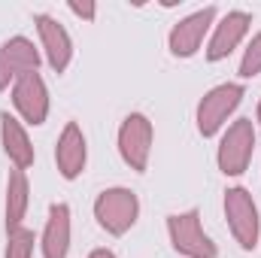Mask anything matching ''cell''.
Here are the masks:
<instances>
[{"instance_id": "6da1fadb", "label": "cell", "mask_w": 261, "mask_h": 258, "mask_svg": "<svg viewBox=\"0 0 261 258\" xmlns=\"http://www.w3.org/2000/svg\"><path fill=\"white\" fill-rule=\"evenodd\" d=\"M137 216H140V200L130 189H107L94 200V219L113 237L128 234L137 222Z\"/></svg>"}, {"instance_id": "7a4b0ae2", "label": "cell", "mask_w": 261, "mask_h": 258, "mask_svg": "<svg viewBox=\"0 0 261 258\" xmlns=\"http://www.w3.org/2000/svg\"><path fill=\"white\" fill-rule=\"evenodd\" d=\"M225 219L228 228L234 234V240L240 243V249L252 252L258 246V234H261V219H258V207L252 200V194L246 189H228L225 192Z\"/></svg>"}, {"instance_id": "3957f363", "label": "cell", "mask_w": 261, "mask_h": 258, "mask_svg": "<svg viewBox=\"0 0 261 258\" xmlns=\"http://www.w3.org/2000/svg\"><path fill=\"white\" fill-rule=\"evenodd\" d=\"M255 125L252 119H237L231 128L225 131L222 143H219V152H216V161H219V170L225 176H240L249 161H252V152H255Z\"/></svg>"}, {"instance_id": "277c9868", "label": "cell", "mask_w": 261, "mask_h": 258, "mask_svg": "<svg viewBox=\"0 0 261 258\" xmlns=\"http://www.w3.org/2000/svg\"><path fill=\"white\" fill-rule=\"evenodd\" d=\"M167 234H170L173 249L189 258H216L219 255L216 243L206 237V231L200 225V213L197 210H186V213L167 216Z\"/></svg>"}, {"instance_id": "5b68a950", "label": "cell", "mask_w": 261, "mask_h": 258, "mask_svg": "<svg viewBox=\"0 0 261 258\" xmlns=\"http://www.w3.org/2000/svg\"><path fill=\"white\" fill-rule=\"evenodd\" d=\"M240 100H243V85H237V82H225V85L210 88L197 104V131H200V137L219 134V128L228 122V116L240 107Z\"/></svg>"}, {"instance_id": "8992f818", "label": "cell", "mask_w": 261, "mask_h": 258, "mask_svg": "<svg viewBox=\"0 0 261 258\" xmlns=\"http://www.w3.org/2000/svg\"><path fill=\"white\" fill-rule=\"evenodd\" d=\"M119 152L130 170L143 173L152 155V122L143 113H130L119 128Z\"/></svg>"}, {"instance_id": "52a82bcc", "label": "cell", "mask_w": 261, "mask_h": 258, "mask_svg": "<svg viewBox=\"0 0 261 258\" xmlns=\"http://www.w3.org/2000/svg\"><path fill=\"white\" fill-rule=\"evenodd\" d=\"M40 67V52L28 37H12L0 46V91L15 85L21 76L37 73Z\"/></svg>"}, {"instance_id": "ba28073f", "label": "cell", "mask_w": 261, "mask_h": 258, "mask_svg": "<svg viewBox=\"0 0 261 258\" xmlns=\"http://www.w3.org/2000/svg\"><path fill=\"white\" fill-rule=\"evenodd\" d=\"M213 21H216V6H203V9H197L192 15H186L182 21H176L173 31H170V37H167L170 52L176 58H192L200 49L206 31L213 28Z\"/></svg>"}, {"instance_id": "9c48e42d", "label": "cell", "mask_w": 261, "mask_h": 258, "mask_svg": "<svg viewBox=\"0 0 261 258\" xmlns=\"http://www.w3.org/2000/svg\"><path fill=\"white\" fill-rule=\"evenodd\" d=\"M12 104L28 125H43L49 116V88L40 73H28L12 85Z\"/></svg>"}, {"instance_id": "30bf717a", "label": "cell", "mask_w": 261, "mask_h": 258, "mask_svg": "<svg viewBox=\"0 0 261 258\" xmlns=\"http://www.w3.org/2000/svg\"><path fill=\"white\" fill-rule=\"evenodd\" d=\"M34 24H37V34H40V43H43V52H46V61L55 73H64L70 67L73 58V43H70V34L64 31V24L46 12L34 15Z\"/></svg>"}, {"instance_id": "8fae6325", "label": "cell", "mask_w": 261, "mask_h": 258, "mask_svg": "<svg viewBox=\"0 0 261 258\" xmlns=\"http://www.w3.org/2000/svg\"><path fill=\"white\" fill-rule=\"evenodd\" d=\"M249 24H252L249 12H243V9H231V12L213 28L210 46H206V58H210V61H222V58H228V55L243 43Z\"/></svg>"}, {"instance_id": "7c38bea8", "label": "cell", "mask_w": 261, "mask_h": 258, "mask_svg": "<svg viewBox=\"0 0 261 258\" xmlns=\"http://www.w3.org/2000/svg\"><path fill=\"white\" fill-rule=\"evenodd\" d=\"M85 161H88V146H85V134L76 122H67L61 137H58V146H55V164H58V173L64 179H76L82 170H85Z\"/></svg>"}, {"instance_id": "4fadbf2b", "label": "cell", "mask_w": 261, "mask_h": 258, "mask_svg": "<svg viewBox=\"0 0 261 258\" xmlns=\"http://www.w3.org/2000/svg\"><path fill=\"white\" fill-rule=\"evenodd\" d=\"M0 140H3V152L12 161L15 170H28L34 164V146L28 140V131L21 128V122L9 113H0Z\"/></svg>"}, {"instance_id": "5bb4252c", "label": "cell", "mask_w": 261, "mask_h": 258, "mask_svg": "<svg viewBox=\"0 0 261 258\" xmlns=\"http://www.w3.org/2000/svg\"><path fill=\"white\" fill-rule=\"evenodd\" d=\"M70 252V207L52 203L43 231V258H67Z\"/></svg>"}, {"instance_id": "9a60e30c", "label": "cell", "mask_w": 261, "mask_h": 258, "mask_svg": "<svg viewBox=\"0 0 261 258\" xmlns=\"http://www.w3.org/2000/svg\"><path fill=\"white\" fill-rule=\"evenodd\" d=\"M28 200H31V186H28V176L24 170H9V179H6V231H15L21 228L24 222V213H28Z\"/></svg>"}, {"instance_id": "2e32d148", "label": "cell", "mask_w": 261, "mask_h": 258, "mask_svg": "<svg viewBox=\"0 0 261 258\" xmlns=\"http://www.w3.org/2000/svg\"><path fill=\"white\" fill-rule=\"evenodd\" d=\"M34 255V231L31 228H15L6 231V252L3 258H31Z\"/></svg>"}, {"instance_id": "e0dca14e", "label": "cell", "mask_w": 261, "mask_h": 258, "mask_svg": "<svg viewBox=\"0 0 261 258\" xmlns=\"http://www.w3.org/2000/svg\"><path fill=\"white\" fill-rule=\"evenodd\" d=\"M261 73V31L249 40L246 52H243V61H240V76L243 79H252Z\"/></svg>"}, {"instance_id": "ac0fdd59", "label": "cell", "mask_w": 261, "mask_h": 258, "mask_svg": "<svg viewBox=\"0 0 261 258\" xmlns=\"http://www.w3.org/2000/svg\"><path fill=\"white\" fill-rule=\"evenodd\" d=\"M67 6H70L73 15H79V18H85V21H94V15H97V6H94L91 0H82V3H79V0H70Z\"/></svg>"}, {"instance_id": "d6986e66", "label": "cell", "mask_w": 261, "mask_h": 258, "mask_svg": "<svg viewBox=\"0 0 261 258\" xmlns=\"http://www.w3.org/2000/svg\"><path fill=\"white\" fill-rule=\"evenodd\" d=\"M88 258H116V252H110V249H94Z\"/></svg>"}, {"instance_id": "ffe728a7", "label": "cell", "mask_w": 261, "mask_h": 258, "mask_svg": "<svg viewBox=\"0 0 261 258\" xmlns=\"http://www.w3.org/2000/svg\"><path fill=\"white\" fill-rule=\"evenodd\" d=\"M258 128H261V100H258Z\"/></svg>"}]
</instances>
